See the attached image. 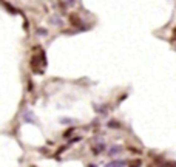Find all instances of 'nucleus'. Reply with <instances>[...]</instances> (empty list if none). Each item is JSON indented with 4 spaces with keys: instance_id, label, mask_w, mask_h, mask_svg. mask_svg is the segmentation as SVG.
I'll return each instance as SVG.
<instances>
[{
    "instance_id": "obj_3",
    "label": "nucleus",
    "mask_w": 176,
    "mask_h": 167,
    "mask_svg": "<svg viewBox=\"0 0 176 167\" xmlns=\"http://www.w3.org/2000/svg\"><path fill=\"white\" fill-rule=\"evenodd\" d=\"M50 23H53V25H56V26H60V25L63 23V20L59 17V16H53V17L50 19Z\"/></svg>"
},
{
    "instance_id": "obj_6",
    "label": "nucleus",
    "mask_w": 176,
    "mask_h": 167,
    "mask_svg": "<svg viewBox=\"0 0 176 167\" xmlns=\"http://www.w3.org/2000/svg\"><path fill=\"white\" fill-rule=\"evenodd\" d=\"M37 34H39V36H47V30H43V28H39V30H37Z\"/></svg>"
},
{
    "instance_id": "obj_8",
    "label": "nucleus",
    "mask_w": 176,
    "mask_h": 167,
    "mask_svg": "<svg viewBox=\"0 0 176 167\" xmlns=\"http://www.w3.org/2000/svg\"><path fill=\"white\" fill-rule=\"evenodd\" d=\"M71 23H73V25H74V23H76V25H79V19L74 17V16H71Z\"/></svg>"
},
{
    "instance_id": "obj_4",
    "label": "nucleus",
    "mask_w": 176,
    "mask_h": 167,
    "mask_svg": "<svg viewBox=\"0 0 176 167\" xmlns=\"http://www.w3.org/2000/svg\"><path fill=\"white\" fill-rule=\"evenodd\" d=\"M121 150H122L121 146H113V147L110 148V156H114V155H116V153H119Z\"/></svg>"
},
{
    "instance_id": "obj_1",
    "label": "nucleus",
    "mask_w": 176,
    "mask_h": 167,
    "mask_svg": "<svg viewBox=\"0 0 176 167\" xmlns=\"http://www.w3.org/2000/svg\"><path fill=\"white\" fill-rule=\"evenodd\" d=\"M23 121H25V122H33V124H36L33 111H30V110L25 111V113H23Z\"/></svg>"
},
{
    "instance_id": "obj_5",
    "label": "nucleus",
    "mask_w": 176,
    "mask_h": 167,
    "mask_svg": "<svg viewBox=\"0 0 176 167\" xmlns=\"http://www.w3.org/2000/svg\"><path fill=\"white\" fill-rule=\"evenodd\" d=\"M60 122H62V124H73L74 121L70 119V118H63V119H60Z\"/></svg>"
},
{
    "instance_id": "obj_2",
    "label": "nucleus",
    "mask_w": 176,
    "mask_h": 167,
    "mask_svg": "<svg viewBox=\"0 0 176 167\" xmlns=\"http://www.w3.org/2000/svg\"><path fill=\"white\" fill-rule=\"evenodd\" d=\"M127 164H130V163H127V161H124V159H113V161H110L107 166H127Z\"/></svg>"
},
{
    "instance_id": "obj_9",
    "label": "nucleus",
    "mask_w": 176,
    "mask_h": 167,
    "mask_svg": "<svg viewBox=\"0 0 176 167\" xmlns=\"http://www.w3.org/2000/svg\"><path fill=\"white\" fill-rule=\"evenodd\" d=\"M68 2H70V3H73V2H74V0H68Z\"/></svg>"
},
{
    "instance_id": "obj_7",
    "label": "nucleus",
    "mask_w": 176,
    "mask_h": 167,
    "mask_svg": "<svg viewBox=\"0 0 176 167\" xmlns=\"http://www.w3.org/2000/svg\"><path fill=\"white\" fill-rule=\"evenodd\" d=\"M104 150V144H101V146H96L94 147V153H97V152H102Z\"/></svg>"
}]
</instances>
